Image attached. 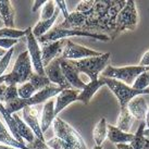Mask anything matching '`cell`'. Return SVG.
Wrapping results in <instances>:
<instances>
[{
  "label": "cell",
  "instance_id": "obj_1",
  "mask_svg": "<svg viewBox=\"0 0 149 149\" xmlns=\"http://www.w3.org/2000/svg\"><path fill=\"white\" fill-rule=\"evenodd\" d=\"M124 0H97L88 12L84 13L83 32L104 34L110 37L116 29V17L124 7Z\"/></svg>",
  "mask_w": 149,
  "mask_h": 149
},
{
  "label": "cell",
  "instance_id": "obj_2",
  "mask_svg": "<svg viewBox=\"0 0 149 149\" xmlns=\"http://www.w3.org/2000/svg\"><path fill=\"white\" fill-rule=\"evenodd\" d=\"M33 72L34 69L32 65V61L26 50L17 56L12 71L8 74H3L0 77V84H4L6 86H9V85L19 86L27 82L31 75L33 74Z\"/></svg>",
  "mask_w": 149,
  "mask_h": 149
},
{
  "label": "cell",
  "instance_id": "obj_3",
  "mask_svg": "<svg viewBox=\"0 0 149 149\" xmlns=\"http://www.w3.org/2000/svg\"><path fill=\"white\" fill-rule=\"evenodd\" d=\"M70 37H89L94 38L96 40H101V42H109L110 37L104 34H96L89 33V32H83V31H77V29H69L60 27L59 25L54 26L47 34L37 40L39 45H45L49 42H54L60 39H70Z\"/></svg>",
  "mask_w": 149,
  "mask_h": 149
},
{
  "label": "cell",
  "instance_id": "obj_4",
  "mask_svg": "<svg viewBox=\"0 0 149 149\" xmlns=\"http://www.w3.org/2000/svg\"><path fill=\"white\" fill-rule=\"evenodd\" d=\"M52 127H54V137L61 139L63 143L75 149H87L86 143L84 141L81 134L68 122L63 121L61 118L57 116L54 119L52 122Z\"/></svg>",
  "mask_w": 149,
  "mask_h": 149
},
{
  "label": "cell",
  "instance_id": "obj_5",
  "mask_svg": "<svg viewBox=\"0 0 149 149\" xmlns=\"http://www.w3.org/2000/svg\"><path fill=\"white\" fill-rule=\"evenodd\" d=\"M111 58L110 52L101 54L98 57H91L79 61H73L75 66L77 68L79 74L87 75L91 81H97L102 71L109 65V61Z\"/></svg>",
  "mask_w": 149,
  "mask_h": 149
},
{
  "label": "cell",
  "instance_id": "obj_6",
  "mask_svg": "<svg viewBox=\"0 0 149 149\" xmlns=\"http://www.w3.org/2000/svg\"><path fill=\"white\" fill-rule=\"evenodd\" d=\"M138 24V12L136 3L133 0H127L121 9L116 21V29L112 34L111 40L125 31H134Z\"/></svg>",
  "mask_w": 149,
  "mask_h": 149
},
{
  "label": "cell",
  "instance_id": "obj_7",
  "mask_svg": "<svg viewBox=\"0 0 149 149\" xmlns=\"http://www.w3.org/2000/svg\"><path fill=\"white\" fill-rule=\"evenodd\" d=\"M146 68H143L141 65H126V66H116L108 65L101 73V77L116 79L119 82L126 84L128 86H132L134 81L138 75L145 72Z\"/></svg>",
  "mask_w": 149,
  "mask_h": 149
},
{
  "label": "cell",
  "instance_id": "obj_8",
  "mask_svg": "<svg viewBox=\"0 0 149 149\" xmlns=\"http://www.w3.org/2000/svg\"><path fill=\"white\" fill-rule=\"evenodd\" d=\"M104 81V85H107L110 91L114 94L116 99L119 100L120 108L126 107V104L137 96H143V95H149V88L145 91H136L128 86L126 84L119 82L116 79H107V77H102Z\"/></svg>",
  "mask_w": 149,
  "mask_h": 149
},
{
  "label": "cell",
  "instance_id": "obj_9",
  "mask_svg": "<svg viewBox=\"0 0 149 149\" xmlns=\"http://www.w3.org/2000/svg\"><path fill=\"white\" fill-rule=\"evenodd\" d=\"M25 39H26V46H27V52L32 61L34 72L39 75H45V68L42 65V48L38 40L33 35L31 26L25 29Z\"/></svg>",
  "mask_w": 149,
  "mask_h": 149
},
{
  "label": "cell",
  "instance_id": "obj_10",
  "mask_svg": "<svg viewBox=\"0 0 149 149\" xmlns=\"http://www.w3.org/2000/svg\"><path fill=\"white\" fill-rule=\"evenodd\" d=\"M100 54L101 52L99 51H96L84 46H79L77 44H74L71 39H66L65 47L62 51L61 58L70 61H79L91 57H98Z\"/></svg>",
  "mask_w": 149,
  "mask_h": 149
},
{
  "label": "cell",
  "instance_id": "obj_11",
  "mask_svg": "<svg viewBox=\"0 0 149 149\" xmlns=\"http://www.w3.org/2000/svg\"><path fill=\"white\" fill-rule=\"evenodd\" d=\"M60 63H61V57L52 60L48 65L45 66V75L48 77L52 85H56L62 89H70L72 87L64 77Z\"/></svg>",
  "mask_w": 149,
  "mask_h": 149
},
{
  "label": "cell",
  "instance_id": "obj_12",
  "mask_svg": "<svg viewBox=\"0 0 149 149\" xmlns=\"http://www.w3.org/2000/svg\"><path fill=\"white\" fill-rule=\"evenodd\" d=\"M60 66L64 77L66 79L68 83L71 85V87H74V89H77V91L84 89V87L86 86V83L79 77V72L73 61L64 60L61 58Z\"/></svg>",
  "mask_w": 149,
  "mask_h": 149
},
{
  "label": "cell",
  "instance_id": "obj_13",
  "mask_svg": "<svg viewBox=\"0 0 149 149\" xmlns=\"http://www.w3.org/2000/svg\"><path fill=\"white\" fill-rule=\"evenodd\" d=\"M23 121L29 125V127L32 130L35 137L42 141H46L44 133L40 128V121H39V113L36 107H25L23 110Z\"/></svg>",
  "mask_w": 149,
  "mask_h": 149
},
{
  "label": "cell",
  "instance_id": "obj_14",
  "mask_svg": "<svg viewBox=\"0 0 149 149\" xmlns=\"http://www.w3.org/2000/svg\"><path fill=\"white\" fill-rule=\"evenodd\" d=\"M66 39H60L57 42H49V44H45L42 45V60L44 68L47 66L52 60L61 57L62 51L65 47Z\"/></svg>",
  "mask_w": 149,
  "mask_h": 149
},
{
  "label": "cell",
  "instance_id": "obj_15",
  "mask_svg": "<svg viewBox=\"0 0 149 149\" xmlns=\"http://www.w3.org/2000/svg\"><path fill=\"white\" fill-rule=\"evenodd\" d=\"M79 94V91L73 89V88L62 89L60 91L56 97V100H54V116H58L59 113L62 110H64L68 106H70L74 101H77Z\"/></svg>",
  "mask_w": 149,
  "mask_h": 149
},
{
  "label": "cell",
  "instance_id": "obj_16",
  "mask_svg": "<svg viewBox=\"0 0 149 149\" xmlns=\"http://www.w3.org/2000/svg\"><path fill=\"white\" fill-rule=\"evenodd\" d=\"M126 108L134 118V120L145 122L146 116L148 112V104H147V101L143 96H137L135 98H133L126 104Z\"/></svg>",
  "mask_w": 149,
  "mask_h": 149
},
{
  "label": "cell",
  "instance_id": "obj_17",
  "mask_svg": "<svg viewBox=\"0 0 149 149\" xmlns=\"http://www.w3.org/2000/svg\"><path fill=\"white\" fill-rule=\"evenodd\" d=\"M104 85V81L101 76L97 81H91L89 83L86 84V86L84 87V89L79 91L77 101H82L84 104H88L91 99L93 98V96L95 95L96 93L99 91Z\"/></svg>",
  "mask_w": 149,
  "mask_h": 149
},
{
  "label": "cell",
  "instance_id": "obj_18",
  "mask_svg": "<svg viewBox=\"0 0 149 149\" xmlns=\"http://www.w3.org/2000/svg\"><path fill=\"white\" fill-rule=\"evenodd\" d=\"M108 135L107 138L111 141L114 145H119V144H130L134 138V134L132 133H125L121 131L119 128L114 126V125L108 124Z\"/></svg>",
  "mask_w": 149,
  "mask_h": 149
},
{
  "label": "cell",
  "instance_id": "obj_19",
  "mask_svg": "<svg viewBox=\"0 0 149 149\" xmlns=\"http://www.w3.org/2000/svg\"><path fill=\"white\" fill-rule=\"evenodd\" d=\"M57 116H54V100L51 98L46 101L42 106V119H40V128L42 132L45 133L52 125V122Z\"/></svg>",
  "mask_w": 149,
  "mask_h": 149
},
{
  "label": "cell",
  "instance_id": "obj_20",
  "mask_svg": "<svg viewBox=\"0 0 149 149\" xmlns=\"http://www.w3.org/2000/svg\"><path fill=\"white\" fill-rule=\"evenodd\" d=\"M60 12H61V11H60V9H59L58 6H57V10H56L54 17H51V19H49V20H44V21H40V20H39V21L37 22V24L32 29L33 35L35 36L36 39L44 36L45 34H47L50 29L54 27V24L56 23V21H57V19H58Z\"/></svg>",
  "mask_w": 149,
  "mask_h": 149
},
{
  "label": "cell",
  "instance_id": "obj_21",
  "mask_svg": "<svg viewBox=\"0 0 149 149\" xmlns=\"http://www.w3.org/2000/svg\"><path fill=\"white\" fill-rule=\"evenodd\" d=\"M14 15L15 10L9 0H0V17L3 21L6 27L14 29Z\"/></svg>",
  "mask_w": 149,
  "mask_h": 149
},
{
  "label": "cell",
  "instance_id": "obj_22",
  "mask_svg": "<svg viewBox=\"0 0 149 149\" xmlns=\"http://www.w3.org/2000/svg\"><path fill=\"white\" fill-rule=\"evenodd\" d=\"M13 118H14V120H15L17 133H19L20 137L22 138V141H24V144H25V141H26L27 144H32V143L35 141V138H36L35 135H34V133L32 132V130L29 127V125L26 124L24 121L17 116V113L13 114Z\"/></svg>",
  "mask_w": 149,
  "mask_h": 149
},
{
  "label": "cell",
  "instance_id": "obj_23",
  "mask_svg": "<svg viewBox=\"0 0 149 149\" xmlns=\"http://www.w3.org/2000/svg\"><path fill=\"white\" fill-rule=\"evenodd\" d=\"M0 113H1L2 118L4 119L6 124L8 125V131L10 132V134H11L17 141L24 144V141H22V138L20 137L19 133H17V123H15V120H14V118H13V114H11V113L4 108V106L2 104H0Z\"/></svg>",
  "mask_w": 149,
  "mask_h": 149
},
{
  "label": "cell",
  "instance_id": "obj_24",
  "mask_svg": "<svg viewBox=\"0 0 149 149\" xmlns=\"http://www.w3.org/2000/svg\"><path fill=\"white\" fill-rule=\"evenodd\" d=\"M107 120L104 118H101L97 124L94 127L93 131V137L95 141V146H102L104 141L107 139L108 135V128H107Z\"/></svg>",
  "mask_w": 149,
  "mask_h": 149
},
{
  "label": "cell",
  "instance_id": "obj_25",
  "mask_svg": "<svg viewBox=\"0 0 149 149\" xmlns=\"http://www.w3.org/2000/svg\"><path fill=\"white\" fill-rule=\"evenodd\" d=\"M133 122H134V118L130 113L127 108H120V114H119V118H118L116 125V127L125 133H131L130 131H131V127L133 125Z\"/></svg>",
  "mask_w": 149,
  "mask_h": 149
},
{
  "label": "cell",
  "instance_id": "obj_26",
  "mask_svg": "<svg viewBox=\"0 0 149 149\" xmlns=\"http://www.w3.org/2000/svg\"><path fill=\"white\" fill-rule=\"evenodd\" d=\"M29 82L33 85V87L36 89V91H40V89L45 88V87L52 85L46 75H39L37 73H35V72H33V74L31 75Z\"/></svg>",
  "mask_w": 149,
  "mask_h": 149
},
{
  "label": "cell",
  "instance_id": "obj_27",
  "mask_svg": "<svg viewBox=\"0 0 149 149\" xmlns=\"http://www.w3.org/2000/svg\"><path fill=\"white\" fill-rule=\"evenodd\" d=\"M145 128H146V123L145 122H141V124H139V126L137 128V132L134 134L133 141L128 144L132 149H143L144 141H145V137H144V131H145Z\"/></svg>",
  "mask_w": 149,
  "mask_h": 149
},
{
  "label": "cell",
  "instance_id": "obj_28",
  "mask_svg": "<svg viewBox=\"0 0 149 149\" xmlns=\"http://www.w3.org/2000/svg\"><path fill=\"white\" fill-rule=\"evenodd\" d=\"M57 10V3L54 0L46 1L44 6L40 8V21L44 20H49L54 17V12Z\"/></svg>",
  "mask_w": 149,
  "mask_h": 149
},
{
  "label": "cell",
  "instance_id": "obj_29",
  "mask_svg": "<svg viewBox=\"0 0 149 149\" xmlns=\"http://www.w3.org/2000/svg\"><path fill=\"white\" fill-rule=\"evenodd\" d=\"M132 88L136 91H145L149 88V71H145L137 76L134 83H133Z\"/></svg>",
  "mask_w": 149,
  "mask_h": 149
},
{
  "label": "cell",
  "instance_id": "obj_30",
  "mask_svg": "<svg viewBox=\"0 0 149 149\" xmlns=\"http://www.w3.org/2000/svg\"><path fill=\"white\" fill-rule=\"evenodd\" d=\"M36 93H37L36 89L34 88L33 85L29 83V81L17 86V95L22 99H29Z\"/></svg>",
  "mask_w": 149,
  "mask_h": 149
},
{
  "label": "cell",
  "instance_id": "obj_31",
  "mask_svg": "<svg viewBox=\"0 0 149 149\" xmlns=\"http://www.w3.org/2000/svg\"><path fill=\"white\" fill-rule=\"evenodd\" d=\"M25 37V31L11 27H2L0 29V38H12V39H20Z\"/></svg>",
  "mask_w": 149,
  "mask_h": 149
},
{
  "label": "cell",
  "instance_id": "obj_32",
  "mask_svg": "<svg viewBox=\"0 0 149 149\" xmlns=\"http://www.w3.org/2000/svg\"><path fill=\"white\" fill-rule=\"evenodd\" d=\"M17 98H19V95H17V86L15 85H9V86H6V89H4L3 94H2V97H1V104H6L11 102L13 100H15Z\"/></svg>",
  "mask_w": 149,
  "mask_h": 149
},
{
  "label": "cell",
  "instance_id": "obj_33",
  "mask_svg": "<svg viewBox=\"0 0 149 149\" xmlns=\"http://www.w3.org/2000/svg\"><path fill=\"white\" fill-rule=\"evenodd\" d=\"M46 144L50 149H75L65 143H63L61 139H59L57 137H52L49 141H46Z\"/></svg>",
  "mask_w": 149,
  "mask_h": 149
},
{
  "label": "cell",
  "instance_id": "obj_34",
  "mask_svg": "<svg viewBox=\"0 0 149 149\" xmlns=\"http://www.w3.org/2000/svg\"><path fill=\"white\" fill-rule=\"evenodd\" d=\"M13 51H14V48L8 50V51L6 52V54L2 57V59L0 60V77L3 75L4 71L7 70L9 63H10V61H11V58H12Z\"/></svg>",
  "mask_w": 149,
  "mask_h": 149
},
{
  "label": "cell",
  "instance_id": "obj_35",
  "mask_svg": "<svg viewBox=\"0 0 149 149\" xmlns=\"http://www.w3.org/2000/svg\"><path fill=\"white\" fill-rule=\"evenodd\" d=\"M95 3V0H88V1H81L77 3V6L75 7V10L76 12H79V13H86L88 12L91 8H93V6Z\"/></svg>",
  "mask_w": 149,
  "mask_h": 149
},
{
  "label": "cell",
  "instance_id": "obj_36",
  "mask_svg": "<svg viewBox=\"0 0 149 149\" xmlns=\"http://www.w3.org/2000/svg\"><path fill=\"white\" fill-rule=\"evenodd\" d=\"M19 42V39H12V38H0V48L1 49L8 50L12 49L14 46Z\"/></svg>",
  "mask_w": 149,
  "mask_h": 149
},
{
  "label": "cell",
  "instance_id": "obj_37",
  "mask_svg": "<svg viewBox=\"0 0 149 149\" xmlns=\"http://www.w3.org/2000/svg\"><path fill=\"white\" fill-rule=\"evenodd\" d=\"M27 148L29 149H50L47 144H46V141H42L37 139V138H35V141L32 143V144H29L27 145Z\"/></svg>",
  "mask_w": 149,
  "mask_h": 149
},
{
  "label": "cell",
  "instance_id": "obj_38",
  "mask_svg": "<svg viewBox=\"0 0 149 149\" xmlns=\"http://www.w3.org/2000/svg\"><path fill=\"white\" fill-rule=\"evenodd\" d=\"M138 65L143 66V68H148L149 66V50H147L145 54H143Z\"/></svg>",
  "mask_w": 149,
  "mask_h": 149
},
{
  "label": "cell",
  "instance_id": "obj_39",
  "mask_svg": "<svg viewBox=\"0 0 149 149\" xmlns=\"http://www.w3.org/2000/svg\"><path fill=\"white\" fill-rule=\"evenodd\" d=\"M46 1H44V0H35L33 2V7H32V11L33 12H36L38 9H40L44 6V3H45Z\"/></svg>",
  "mask_w": 149,
  "mask_h": 149
},
{
  "label": "cell",
  "instance_id": "obj_40",
  "mask_svg": "<svg viewBox=\"0 0 149 149\" xmlns=\"http://www.w3.org/2000/svg\"><path fill=\"white\" fill-rule=\"evenodd\" d=\"M0 134H3V135H9L10 132L8 131V128L6 127V125L2 123V121L0 120Z\"/></svg>",
  "mask_w": 149,
  "mask_h": 149
},
{
  "label": "cell",
  "instance_id": "obj_41",
  "mask_svg": "<svg viewBox=\"0 0 149 149\" xmlns=\"http://www.w3.org/2000/svg\"><path fill=\"white\" fill-rule=\"evenodd\" d=\"M116 149H132L128 144H119V145H116Z\"/></svg>",
  "mask_w": 149,
  "mask_h": 149
},
{
  "label": "cell",
  "instance_id": "obj_42",
  "mask_svg": "<svg viewBox=\"0 0 149 149\" xmlns=\"http://www.w3.org/2000/svg\"><path fill=\"white\" fill-rule=\"evenodd\" d=\"M4 89H6V85L4 84H0V104H1V97H2Z\"/></svg>",
  "mask_w": 149,
  "mask_h": 149
},
{
  "label": "cell",
  "instance_id": "obj_43",
  "mask_svg": "<svg viewBox=\"0 0 149 149\" xmlns=\"http://www.w3.org/2000/svg\"><path fill=\"white\" fill-rule=\"evenodd\" d=\"M143 149H149V139H147V138H145V141H144Z\"/></svg>",
  "mask_w": 149,
  "mask_h": 149
},
{
  "label": "cell",
  "instance_id": "obj_44",
  "mask_svg": "<svg viewBox=\"0 0 149 149\" xmlns=\"http://www.w3.org/2000/svg\"><path fill=\"white\" fill-rule=\"evenodd\" d=\"M145 123H146V126H147V128H149V106H148V112H147V116H146Z\"/></svg>",
  "mask_w": 149,
  "mask_h": 149
},
{
  "label": "cell",
  "instance_id": "obj_45",
  "mask_svg": "<svg viewBox=\"0 0 149 149\" xmlns=\"http://www.w3.org/2000/svg\"><path fill=\"white\" fill-rule=\"evenodd\" d=\"M144 137L149 139V128H145V131H144Z\"/></svg>",
  "mask_w": 149,
  "mask_h": 149
},
{
  "label": "cell",
  "instance_id": "obj_46",
  "mask_svg": "<svg viewBox=\"0 0 149 149\" xmlns=\"http://www.w3.org/2000/svg\"><path fill=\"white\" fill-rule=\"evenodd\" d=\"M0 149H17V148H13V147H10V146L1 145V144H0Z\"/></svg>",
  "mask_w": 149,
  "mask_h": 149
},
{
  "label": "cell",
  "instance_id": "obj_47",
  "mask_svg": "<svg viewBox=\"0 0 149 149\" xmlns=\"http://www.w3.org/2000/svg\"><path fill=\"white\" fill-rule=\"evenodd\" d=\"M6 52H7L6 50H3V49H1V48H0V60H1V59H2V57L6 54Z\"/></svg>",
  "mask_w": 149,
  "mask_h": 149
},
{
  "label": "cell",
  "instance_id": "obj_48",
  "mask_svg": "<svg viewBox=\"0 0 149 149\" xmlns=\"http://www.w3.org/2000/svg\"><path fill=\"white\" fill-rule=\"evenodd\" d=\"M93 149H104V148H102V146H95Z\"/></svg>",
  "mask_w": 149,
  "mask_h": 149
},
{
  "label": "cell",
  "instance_id": "obj_49",
  "mask_svg": "<svg viewBox=\"0 0 149 149\" xmlns=\"http://www.w3.org/2000/svg\"><path fill=\"white\" fill-rule=\"evenodd\" d=\"M146 70H147V71H149V66H148V68H146Z\"/></svg>",
  "mask_w": 149,
  "mask_h": 149
}]
</instances>
